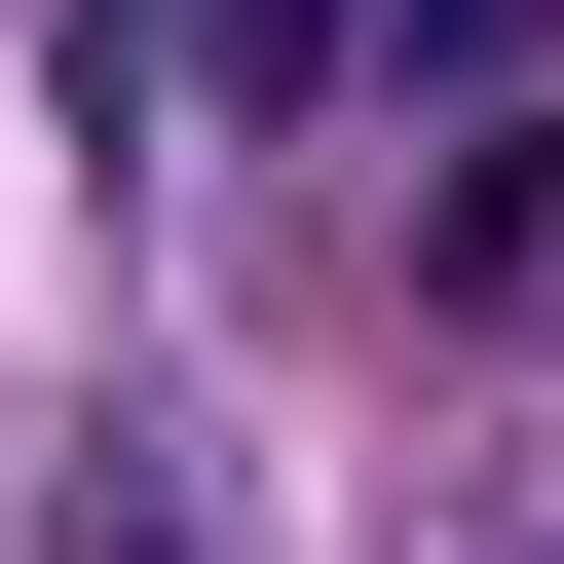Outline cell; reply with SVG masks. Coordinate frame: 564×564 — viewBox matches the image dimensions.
I'll return each mask as SVG.
<instances>
[{"mask_svg": "<svg viewBox=\"0 0 564 564\" xmlns=\"http://www.w3.org/2000/svg\"><path fill=\"white\" fill-rule=\"evenodd\" d=\"M564 302V113H452L414 151V339H527Z\"/></svg>", "mask_w": 564, "mask_h": 564, "instance_id": "cell-1", "label": "cell"}, {"mask_svg": "<svg viewBox=\"0 0 564 564\" xmlns=\"http://www.w3.org/2000/svg\"><path fill=\"white\" fill-rule=\"evenodd\" d=\"M377 39H414V0H226V76H263V113H339Z\"/></svg>", "mask_w": 564, "mask_h": 564, "instance_id": "cell-3", "label": "cell"}, {"mask_svg": "<svg viewBox=\"0 0 564 564\" xmlns=\"http://www.w3.org/2000/svg\"><path fill=\"white\" fill-rule=\"evenodd\" d=\"M377 76H452V113H527V76H564V0H414Z\"/></svg>", "mask_w": 564, "mask_h": 564, "instance_id": "cell-4", "label": "cell"}, {"mask_svg": "<svg viewBox=\"0 0 564 564\" xmlns=\"http://www.w3.org/2000/svg\"><path fill=\"white\" fill-rule=\"evenodd\" d=\"M39 564H226V489H188V452H76V527H39Z\"/></svg>", "mask_w": 564, "mask_h": 564, "instance_id": "cell-2", "label": "cell"}]
</instances>
